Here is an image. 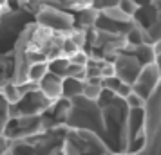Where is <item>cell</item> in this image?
Segmentation results:
<instances>
[{
    "mask_svg": "<svg viewBox=\"0 0 161 155\" xmlns=\"http://www.w3.org/2000/svg\"><path fill=\"white\" fill-rule=\"evenodd\" d=\"M49 72V61H33L27 70V81L40 83Z\"/></svg>",
    "mask_w": 161,
    "mask_h": 155,
    "instance_id": "obj_6",
    "label": "cell"
},
{
    "mask_svg": "<svg viewBox=\"0 0 161 155\" xmlns=\"http://www.w3.org/2000/svg\"><path fill=\"white\" fill-rule=\"evenodd\" d=\"M125 103H127V106H129L130 110H138V108H145L147 106V99L141 97L139 94H136V92H132L130 96L125 99Z\"/></svg>",
    "mask_w": 161,
    "mask_h": 155,
    "instance_id": "obj_8",
    "label": "cell"
},
{
    "mask_svg": "<svg viewBox=\"0 0 161 155\" xmlns=\"http://www.w3.org/2000/svg\"><path fill=\"white\" fill-rule=\"evenodd\" d=\"M103 85L100 83H92V81H85L83 85V97L87 99V101H92V103H98L100 101V97L103 94Z\"/></svg>",
    "mask_w": 161,
    "mask_h": 155,
    "instance_id": "obj_7",
    "label": "cell"
},
{
    "mask_svg": "<svg viewBox=\"0 0 161 155\" xmlns=\"http://www.w3.org/2000/svg\"><path fill=\"white\" fill-rule=\"evenodd\" d=\"M22 92H20V87H18V83L15 81H6L2 83V99H6L9 105H16L22 101Z\"/></svg>",
    "mask_w": 161,
    "mask_h": 155,
    "instance_id": "obj_5",
    "label": "cell"
},
{
    "mask_svg": "<svg viewBox=\"0 0 161 155\" xmlns=\"http://www.w3.org/2000/svg\"><path fill=\"white\" fill-rule=\"evenodd\" d=\"M119 8L123 9L129 16H134L139 6H138V2H136V0H121V2H119Z\"/></svg>",
    "mask_w": 161,
    "mask_h": 155,
    "instance_id": "obj_10",
    "label": "cell"
},
{
    "mask_svg": "<svg viewBox=\"0 0 161 155\" xmlns=\"http://www.w3.org/2000/svg\"><path fill=\"white\" fill-rule=\"evenodd\" d=\"M83 85L85 81H81L78 78H64V97L73 101L76 97L83 96Z\"/></svg>",
    "mask_w": 161,
    "mask_h": 155,
    "instance_id": "obj_4",
    "label": "cell"
},
{
    "mask_svg": "<svg viewBox=\"0 0 161 155\" xmlns=\"http://www.w3.org/2000/svg\"><path fill=\"white\" fill-rule=\"evenodd\" d=\"M40 92H42L47 99H51L53 103L64 99V78L49 72L44 80L40 81Z\"/></svg>",
    "mask_w": 161,
    "mask_h": 155,
    "instance_id": "obj_3",
    "label": "cell"
},
{
    "mask_svg": "<svg viewBox=\"0 0 161 155\" xmlns=\"http://www.w3.org/2000/svg\"><path fill=\"white\" fill-rule=\"evenodd\" d=\"M69 61H71L73 65H78V67H89V63H91V58H89L87 52L81 49V51L71 54V56H69Z\"/></svg>",
    "mask_w": 161,
    "mask_h": 155,
    "instance_id": "obj_9",
    "label": "cell"
},
{
    "mask_svg": "<svg viewBox=\"0 0 161 155\" xmlns=\"http://www.w3.org/2000/svg\"><path fill=\"white\" fill-rule=\"evenodd\" d=\"M159 65L158 63H150V65H145L143 70L139 72L138 80L134 83V92L139 94L141 97H145L147 101L158 92L161 83V76H159Z\"/></svg>",
    "mask_w": 161,
    "mask_h": 155,
    "instance_id": "obj_2",
    "label": "cell"
},
{
    "mask_svg": "<svg viewBox=\"0 0 161 155\" xmlns=\"http://www.w3.org/2000/svg\"><path fill=\"white\" fill-rule=\"evenodd\" d=\"M36 22L40 27H45L49 31H56V33H65V36L69 33H73L74 27V18L69 16L67 13L60 11L58 8H53L45 4L44 8L36 13Z\"/></svg>",
    "mask_w": 161,
    "mask_h": 155,
    "instance_id": "obj_1",
    "label": "cell"
},
{
    "mask_svg": "<svg viewBox=\"0 0 161 155\" xmlns=\"http://www.w3.org/2000/svg\"><path fill=\"white\" fill-rule=\"evenodd\" d=\"M132 92H134V85H130V83H121L119 87H118V90H116V97H119V99H127V97L130 96Z\"/></svg>",
    "mask_w": 161,
    "mask_h": 155,
    "instance_id": "obj_11",
    "label": "cell"
}]
</instances>
